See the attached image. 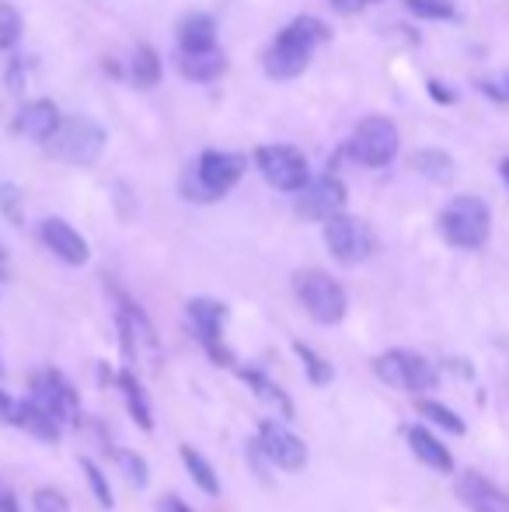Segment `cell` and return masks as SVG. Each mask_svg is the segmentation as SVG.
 I'll return each instance as SVG.
<instances>
[{
	"label": "cell",
	"mask_w": 509,
	"mask_h": 512,
	"mask_svg": "<svg viewBox=\"0 0 509 512\" xmlns=\"http://www.w3.org/2000/svg\"><path fill=\"white\" fill-rule=\"evenodd\" d=\"M328 25L318 18H297L293 25H286L276 35V42L265 53V74L276 81H290V77L304 74V67L311 63V53L318 42L328 39Z\"/></svg>",
	"instance_id": "6da1fadb"
},
{
	"label": "cell",
	"mask_w": 509,
	"mask_h": 512,
	"mask_svg": "<svg viewBox=\"0 0 509 512\" xmlns=\"http://www.w3.org/2000/svg\"><path fill=\"white\" fill-rule=\"evenodd\" d=\"M245 171L248 157L227 154V150H206L199 157L196 171H185L182 175V196L189 203H217L220 196H227L241 182Z\"/></svg>",
	"instance_id": "7a4b0ae2"
},
{
	"label": "cell",
	"mask_w": 509,
	"mask_h": 512,
	"mask_svg": "<svg viewBox=\"0 0 509 512\" xmlns=\"http://www.w3.org/2000/svg\"><path fill=\"white\" fill-rule=\"evenodd\" d=\"M440 234L447 244L461 251H478L485 248L492 234V213L489 206L482 203L478 196H457L443 206L440 213Z\"/></svg>",
	"instance_id": "3957f363"
},
{
	"label": "cell",
	"mask_w": 509,
	"mask_h": 512,
	"mask_svg": "<svg viewBox=\"0 0 509 512\" xmlns=\"http://www.w3.org/2000/svg\"><path fill=\"white\" fill-rule=\"evenodd\" d=\"M46 150L63 164H95L105 150V129L88 115H63L56 133L46 140Z\"/></svg>",
	"instance_id": "277c9868"
},
{
	"label": "cell",
	"mask_w": 509,
	"mask_h": 512,
	"mask_svg": "<svg viewBox=\"0 0 509 512\" xmlns=\"http://www.w3.org/2000/svg\"><path fill=\"white\" fill-rule=\"evenodd\" d=\"M293 290H297V300L318 324H339L342 317H346V307H349L346 290H342V283H335L328 272H318V269L297 272V276H293Z\"/></svg>",
	"instance_id": "5b68a950"
},
{
	"label": "cell",
	"mask_w": 509,
	"mask_h": 512,
	"mask_svg": "<svg viewBox=\"0 0 509 512\" xmlns=\"http://www.w3.org/2000/svg\"><path fill=\"white\" fill-rule=\"evenodd\" d=\"M374 373L394 391H408V394H422L436 387V366L429 359L415 356L405 349H391L384 356L374 359Z\"/></svg>",
	"instance_id": "8992f818"
},
{
	"label": "cell",
	"mask_w": 509,
	"mask_h": 512,
	"mask_svg": "<svg viewBox=\"0 0 509 512\" xmlns=\"http://www.w3.org/2000/svg\"><path fill=\"white\" fill-rule=\"evenodd\" d=\"M398 143V126L384 115H370L356 126L353 140H349V154L363 168H387L398 157Z\"/></svg>",
	"instance_id": "52a82bcc"
},
{
	"label": "cell",
	"mask_w": 509,
	"mask_h": 512,
	"mask_svg": "<svg viewBox=\"0 0 509 512\" xmlns=\"http://www.w3.org/2000/svg\"><path fill=\"white\" fill-rule=\"evenodd\" d=\"M325 244L335 262L360 265L374 255L377 237H374V230H370V223H363L360 216L339 213V216H332V220H325Z\"/></svg>",
	"instance_id": "ba28073f"
},
{
	"label": "cell",
	"mask_w": 509,
	"mask_h": 512,
	"mask_svg": "<svg viewBox=\"0 0 509 512\" xmlns=\"http://www.w3.org/2000/svg\"><path fill=\"white\" fill-rule=\"evenodd\" d=\"M255 164L262 171V178L279 192H300L307 182H311V171H307V157L300 154L297 147H286V143H276V147H262L255 154Z\"/></svg>",
	"instance_id": "9c48e42d"
},
{
	"label": "cell",
	"mask_w": 509,
	"mask_h": 512,
	"mask_svg": "<svg viewBox=\"0 0 509 512\" xmlns=\"http://www.w3.org/2000/svg\"><path fill=\"white\" fill-rule=\"evenodd\" d=\"M185 314H189L192 331H196V338L206 345V352H210L213 363L231 366L234 359H231V352H227V345H224L227 307H224V304H217V300H210V297H196V300H189Z\"/></svg>",
	"instance_id": "30bf717a"
},
{
	"label": "cell",
	"mask_w": 509,
	"mask_h": 512,
	"mask_svg": "<svg viewBox=\"0 0 509 512\" xmlns=\"http://www.w3.org/2000/svg\"><path fill=\"white\" fill-rule=\"evenodd\" d=\"M28 398H32L39 408H46L60 425H74L77 422V408H81V398H77L74 384H70L63 373H56V370L35 373L32 394H28Z\"/></svg>",
	"instance_id": "8fae6325"
},
{
	"label": "cell",
	"mask_w": 509,
	"mask_h": 512,
	"mask_svg": "<svg viewBox=\"0 0 509 512\" xmlns=\"http://www.w3.org/2000/svg\"><path fill=\"white\" fill-rule=\"evenodd\" d=\"M258 450L269 457V464L283 467V471H300V467L307 464L304 439L293 429H286L283 422H276V418H265V422L258 425Z\"/></svg>",
	"instance_id": "7c38bea8"
},
{
	"label": "cell",
	"mask_w": 509,
	"mask_h": 512,
	"mask_svg": "<svg viewBox=\"0 0 509 512\" xmlns=\"http://www.w3.org/2000/svg\"><path fill=\"white\" fill-rule=\"evenodd\" d=\"M349 203V192L346 185H342V178L335 175H325L318 178V182H307L304 189H300V199H297V216H304V220H332V216H339L342 209Z\"/></svg>",
	"instance_id": "4fadbf2b"
},
{
	"label": "cell",
	"mask_w": 509,
	"mask_h": 512,
	"mask_svg": "<svg viewBox=\"0 0 509 512\" xmlns=\"http://www.w3.org/2000/svg\"><path fill=\"white\" fill-rule=\"evenodd\" d=\"M39 234H42V244H46V248L53 251V255L60 258V262L84 265L91 258L88 241H84V237L77 234V230L70 227L67 220H60V216H49V220H42Z\"/></svg>",
	"instance_id": "5bb4252c"
},
{
	"label": "cell",
	"mask_w": 509,
	"mask_h": 512,
	"mask_svg": "<svg viewBox=\"0 0 509 512\" xmlns=\"http://www.w3.org/2000/svg\"><path fill=\"white\" fill-rule=\"evenodd\" d=\"M457 499L464 502L471 512H509V499L492 485L489 478L468 471L457 478Z\"/></svg>",
	"instance_id": "9a60e30c"
},
{
	"label": "cell",
	"mask_w": 509,
	"mask_h": 512,
	"mask_svg": "<svg viewBox=\"0 0 509 512\" xmlns=\"http://www.w3.org/2000/svg\"><path fill=\"white\" fill-rule=\"evenodd\" d=\"M60 108H56L53 102H46V98H39V102H28L25 108L18 112V133H25L28 140H39L46 143L49 136L56 133V126H60Z\"/></svg>",
	"instance_id": "2e32d148"
},
{
	"label": "cell",
	"mask_w": 509,
	"mask_h": 512,
	"mask_svg": "<svg viewBox=\"0 0 509 512\" xmlns=\"http://www.w3.org/2000/svg\"><path fill=\"white\" fill-rule=\"evenodd\" d=\"M405 439H408V446H412V453L426 467H433V471H440V474L454 471V457H450V450L426 429V425H412V429H405Z\"/></svg>",
	"instance_id": "e0dca14e"
},
{
	"label": "cell",
	"mask_w": 509,
	"mask_h": 512,
	"mask_svg": "<svg viewBox=\"0 0 509 512\" xmlns=\"http://www.w3.org/2000/svg\"><path fill=\"white\" fill-rule=\"evenodd\" d=\"M178 70H182L189 81H217L220 74L227 70V56L220 53L217 46L213 49H182V56H178Z\"/></svg>",
	"instance_id": "ac0fdd59"
},
{
	"label": "cell",
	"mask_w": 509,
	"mask_h": 512,
	"mask_svg": "<svg viewBox=\"0 0 509 512\" xmlns=\"http://www.w3.org/2000/svg\"><path fill=\"white\" fill-rule=\"evenodd\" d=\"M14 425H21L25 432H32V436L42 439V443H56V439H60V429H63V425L56 422V418L49 415L46 408L35 405L32 398L18 401V411H14Z\"/></svg>",
	"instance_id": "d6986e66"
},
{
	"label": "cell",
	"mask_w": 509,
	"mask_h": 512,
	"mask_svg": "<svg viewBox=\"0 0 509 512\" xmlns=\"http://www.w3.org/2000/svg\"><path fill=\"white\" fill-rule=\"evenodd\" d=\"M178 46L182 49H213L217 46V25L210 14H185L178 25Z\"/></svg>",
	"instance_id": "ffe728a7"
},
{
	"label": "cell",
	"mask_w": 509,
	"mask_h": 512,
	"mask_svg": "<svg viewBox=\"0 0 509 512\" xmlns=\"http://www.w3.org/2000/svg\"><path fill=\"white\" fill-rule=\"evenodd\" d=\"M241 377H245V384L252 387L258 398L269 401L272 408H279V415H283V418H293V415H297V411H293V398H290V394H286L283 387L276 384V380L265 377L262 370H245Z\"/></svg>",
	"instance_id": "44dd1931"
},
{
	"label": "cell",
	"mask_w": 509,
	"mask_h": 512,
	"mask_svg": "<svg viewBox=\"0 0 509 512\" xmlns=\"http://www.w3.org/2000/svg\"><path fill=\"white\" fill-rule=\"evenodd\" d=\"M119 387H123V394H126V405H129V415L136 418V425L140 429H154V411H150V398H147V391H143L140 384H136V377L133 373H119Z\"/></svg>",
	"instance_id": "7402d4cb"
},
{
	"label": "cell",
	"mask_w": 509,
	"mask_h": 512,
	"mask_svg": "<svg viewBox=\"0 0 509 512\" xmlns=\"http://www.w3.org/2000/svg\"><path fill=\"white\" fill-rule=\"evenodd\" d=\"M412 171H419L429 182H450L454 178V157L443 150H419L412 154Z\"/></svg>",
	"instance_id": "603a6c76"
},
{
	"label": "cell",
	"mask_w": 509,
	"mask_h": 512,
	"mask_svg": "<svg viewBox=\"0 0 509 512\" xmlns=\"http://www.w3.org/2000/svg\"><path fill=\"white\" fill-rule=\"evenodd\" d=\"M182 460H185V471H189V478L196 481L206 495H220V478H217V471H213V464L203 457V453L192 450V446H182Z\"/></svg>",
	"instance_id": "cb8c5ba5"
},
{
	"label": "cell",
	"mask_w": 509,
	"mask_h": 512,
	"mask_svg": "<svg viewBox=\"0 0 509 512\" xmlns=\"http://www.w3.org/2000/svg\"><path fill=\"white\" fill-rule=\"evenodd\" d=\"M129 74H133L136 88H154L161 81V56L150 46H136L133 63H129Z\"/></svg>",
	"instance_id": "d4e9b609"
},
{
	"label": "cell",
	"mask_w": 509,
	"mask_h": 512,
	"mask_svg": "<svg viewBox=\"0 0 509 512\" xmlns=\"http://www.w3.org/2000/svg\"><path fill=\"white\" fill-rule=\"evenodd\" d=\"M419 411H422V418L426 422H433V425H440L443 432H454V436H464V418L457 415V411H450L447 405H440V401H419Z\"/></svg>",
	"instance_id": "484cf974"
},
{
	"label": "cell",
	"mask_w": 509,
	"mask_h": 512,
	"mask_svg": "<svg viewBox=\"0 0 509 512\" xmlns=\"http://www.w3.org/2000/svg\"><path fill=\"white\" fill-rule=\"evenodd\" d=\"M293 352H297V359H300V363H304L307 380H311V384L325 387L328 380H332V366H328L325 359H321L318 352L311 349V345H304V342H293Z\"/></svg>",
	"instance_id": "4316f807"
},
{
	"label": "cell",
	"mask_w": 509,
	"mask_h": 512,
	"mask_svg": "<svg viewBox=\"0 0 509 512\" xmlns=\"http://www.w3.org/2000/svg\"><path fill=\"white\" fill-rule=\"evenodd\" d=\"M112 457H116L119 471L126 474V481H129V485L143 488V485H147V481H150L147 460H143L140 453H133V450H112Z\"/></svg>",
	"instance_id": "83f0119b"
},
{
	"label": "cell",
	"mask_w": 509,
	"mask_h": 512,
	"mask_svg": "<svg viewBox=\"0 0 509 512\" xmlns=\"http://www.w3.org/2000/svg\"><path fill=\"white\" fill-rule=\"evenodd\" d=\"M405 7L415 18H426V21H450L457 14L454 0H405Z\"/></svg>",
	"instance_id": "f1b7e54d"
},
{
	"label": "cell",
	"mask_w": 509,
	"mask_h": 512,
	"mask_svg": "<svg viewBox=\"0 0 509 512\" xmlns=\"http://www.w3.org/2000/svg\"><path fill=\"white\" fill-rule=\"evenodd\" d=\"M21 35V14L0 0V49H11Z\"/></svg>",
	"instance_id": "f546056e"
},
{
	"label": "cell",
	"mask_w": 509,
	"mask_h": 512,
	"mask_svg": "<svg viewBox=\"0 0 509 512\" xmlns=\"http://www.w3.org/2000/svg\"><path fill=\"white\" fill-rule=\"evenodd\" d=\"M81 471H84V478H88V485H91V492H95V499H98V506H105V509H112V492H109V481H105V474L98 471V464H91V460H81Z\"/></svg>",
	"instance_id": "4dcf8cb0"
},
{
	"label": "cell",
	"mask_w": 509,
	"mask_h": 512,
	"mask_svg": "<svg viewBox=\"0 0 509 512\" xmlns=\"http://www.w3.org/2000/svg\"><path fill=\"white\" fill-rule=\"evenodd\" d=\"M32 506H35V512H67V499H63L60 492H53V488H39Z\"/></svg>",
	"instance_id": "1f68e13d"
},
{
	"label": "cell",
	"mask_w": 509,
	"mask_h": 512,
	"mask_svg": "<svg viewBox=\"0 0 509 512\" xmlns=\"http://www.w3.org/2000/svg\"><path fill=\"white\" fill-rule=\"evenodd\" d=\"M478 88H482V95H489L492 102L509 105V81H506V77H503V81H482Z\"/></svg>",
	"instance_id": "d6a6232c"
},
{
	"label": "cell",
	"mask_w": 509,
	"mask_h": 512,
	"mask_svg": "<svg viewBox=\"0 0 509 512\" xmlns=\"http://www.w3.org/2000/svg\"><path fill=\"white\" fill-rule=\"evenodd\" d=\"M426 88H429V95H433L436 102H443V105H454V102H457V95H454V91H447V84H440V81H429Z\"/></svg>",
	"instance_id": "836d02e7"
},
{
	"label": "cell",
	"mask_w": 509,
	"mask_h": 512,
	"mask_svg": "<svg viewBox=\"0 0 509 512\" xmlns=\"http://www.w3.org/2000/svg\"><path fill=\"white\" fill-rule=\"evenodd\" d=\"M14 411H18V401L0 391V422H14Z\"/></svg>",
	"instance_id": "e575fe53"
},
{
	"label": "cell",
	"mask_w": 509,
	"mask_h": 512,
	"mask_svg": "<svg viewBox=\"0 0 509 512\" xmlns=\"http://www.w3.org/2000/svg\"><path fill=\"white\" fill-rule=\"evenodd\" d=\"M157 512H192V509L185 506L182 499H175V495H168V499H161V506H157Z\"/></svg>",
	"instance_id": "d590c367"
},
{
	"label": "cell",
	"mask_w": 509,
	"mask_h": 512,
	"mask_svg": "<svg viewBox=\"0 0 509 512\" xmlns=\"http://www.w3.org/2000/svg\"><path fill=\"white\" fill-rule=\"evenodd\" d=\"M335 4V11H342V14H353V11H360L367 0H332Z\"/></svg>",
	"instance_id": "8d00e7d4"
},
{
	"label": "cell",
	"mask_w": 509,
	"mask_h": 512,
	"mask_svg": "<svg viewBox=\"0 0 509 512\" xmlns=\"http://www.w3.org/2000/svg\"><path fill=\"white\" fill-rule=\"evenodd\" d=\"M499 175H503V182L509 185V157H503V161H499Z\"/></svg>",
	"instance_id": "74e56055"
},
{
	"label": "cell",
	"mask_w": 509,
	"mask_h": 512,
	"mask_svg": "<svg viewBox=\"0 0 509 512\" xmlns=\"http://www.w3.org/2000/svg\"><path fill=\"white\" fill-rule=\"evenodd\" d=\"M7 272V255H4V248H0V276Z\"/></svg>",
	"instance_id": "f35d334b"
},
{
	"label": "cell",
	"mask_w": 509,
	"mask_h": 512,
	"mask_svg": "<svg viewBox=\"0 0 509 512\" xmlns=\"http://www.w3.org/2000/svg\"><path fill=\"white\" fill-rule=\"evenodd\" d=\"M0 506H4V499H0Z\"/></svg>",
	"instance_id": "ab89813d"
},
{
	"label": "cell",
	"mask_w": 509,
	"mask_h": 512,
	"mask_svg": "<svg viewBox=\"0 0 509 512\" xmlns=\"http://www.w3.org/2000/svg\"><path fill=\"white\" fill-rule=\"evenodd\" d=\"M506 81H509V74H506Z\"/></svg>",
	"instance_id": "60d3db41"
}]
</instances>
